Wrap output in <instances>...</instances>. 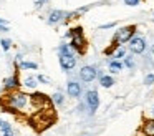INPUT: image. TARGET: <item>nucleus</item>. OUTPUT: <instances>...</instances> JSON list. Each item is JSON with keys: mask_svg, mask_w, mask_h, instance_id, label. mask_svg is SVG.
<instances>
[{"mask_svg": "<svg viewBox=\"0 0 154 136\" xmlns=\"http://www.w3.org/2000/svg\"><path fill=\"white\" fill-rule=\"evenodd\" d=\"M151 116L154 118V106H152V111H151Z\"/></svg>", "mask_w": 154, "mask_h": 136, "instance_id": "c85d7f7f", "label": "nucleus"}, {"mask_svg": "<svg viewBox=\"0 0 154 136\" xmlns=\"http://www.w3.org/2000/svg\"><path fill=\"white\" fill-rule=\"evenodd\" d=\"M47 2H48V0H35V5H37V7H42L43 3H47Z\"/></svg>", "mask_w": 154, "mask_h": 136, "instance_id": "cd10ccee", "label": "nucleus"}, {"mask_svg": "<svg viewBox=\"0 0 154 136\" xmlns=\"http://www.w3.org/2000/svg\"><path fill=\"white\" fill-rule=\"evenodd\" d=\"M37 81H38L37 78H33V76H28V78H25V83H23V85L28 86V88H35V86H37Z\"/></svg>", "mask_w": 154, "mask_h": 136, "instance_id": "6ab92c4d", "label": "nucleus"}, {"mask_svg": "<svg viewBox=\"0 0 154 136\" xmlns=\"http://www.w3.org/2000/svg\"><path fill=\"white\" fill-rule=\"evenodd\" d=\"M60 66L65 71H70L76 66V58L75 56H60Z\"/></svg>", "mask_w": 154, "mask_h": 136, "instance_id": "6e6552de", "label": "nucleus"}, {"mask_svg": "<svg viewBox=\"0 0 154 136\" xmlns=\"http://www.w3.org/2000/svg\"><path fill=\"white\" fill-rule=\"evenodd\" d=\"M70 45L75 48V52L85 53V50H86V40H85L83 35H78V36H73V38H71Z\"/></svg>", "mask_w": 154, "mask_h": 136, "instance_id": "423d86ee", "label": "nucleus"}, {"mask_svg": "<svg viewBox=\"0 0 154 136\" xmlns=\"http://www.w3.org/2000/svg\"><path fill=\"white\" fill-rule=\"evenodd\" d=\"M8 22L7 20H4V18H0V32H8Z\"/></svg>", "mask_w": 154, "mask_h": 136, "instance_id": "5701e85b", "label": "nucleus"}, {"mask_svg": "<svg viewBox=\"0 0 154 136\" xmlns=\"http://www.w3.org/2000/svg\"><path fill=\"white\" fill-rule=\"evenodd\" d=\"M126 5H129V7H136V5H139V2L141 0H123Z\"/></svg>", "mask_w": 154, "mask_h": 136, "instance_id": "bb28decb", "label": "nucleus"}, {"mask_svg": "<svg viewBox=\"0 0 154 136\" xmlns=\"http://www.w3.org/2000/svg\"><path fill=\"white\" fill-rule=\"evenodd\" d=\"M116 27V22H111V23H104V25H100V30H108V28H114Z\"/></svg>", "mask_w": 154, "mask_h": 136, "instance_id": "a878e982", "label": "nucleus"}, {"mask_svg": "<svg viewBox=\"0 0 154 136\" xmlns=\"http://www.w3.org/2000/svg\"><path fill=\"white\" fill-rule=\"evenodd\" d=\"M0 43H2V48H4L5 52H7V50H10V46H12V42L8 38H2V40H0Z\"/></svg>", "mask_w": 154, "mask_h": 136, "instance_id": "4be33fe9", "label": "nucleus"}, {"mask_svg": "<svg viewBox=\"0 0 154 136\" xmlns=\"http://www.w3.org/2000/svg\"><path fill=\"white\" fill-rule=\"evenodd\" d=\"M144 50H146V40H144V36L134 35L129 42V52L134 53V55H141V53H144Z\"/></svg>", "mask_w": 154, "mask_h": 136, "instance_id": "20e7f679", "label": "nucleus"}, {"mask_svg": "<svg viewBox=\"0 0 154 136\" xmlns=\"http://www.w3.org/2000/svg\"><path fill=\"white\" fill-rule=\"evenodd\" d=\"M66 93H68V96H71V98H78V96L81 95V86H80V83H76V81H68V85H66Z\"/></svg>", "mask_w": 154, "mask_h": 136, "instance_id": "1a4fd4ad", "label": "nucleus"}, {"mask_svg": "<svg viewBox=\"0 0 154 136\" xmlns=\"http://www.w3.org/2000/svg\"><path fill=\"white\" fill-rule=\"evenodd\" d=\"M18 86V76L14 75V76H8V78L4 80V88L7 91H15V88Z\"/></svg>", "mask_w": 154, "mask_h": 136, "instance_id": "9b49d317", "label": "nucleus"}, {"mask_svg": "<svg viewBox=\"0 0 154 136\" xmlns=\"http://www.w3.org/2000/svg\"><path fill=\"white\" fill-rule=\"evenodd\" d=\"M139 133H141L143 136H154V118L144 119L143 125H141Z\"/></svg>", "mask_w": 154, "mask_h": 136, "instance_id": "0eeeda50", "label": "nucleus"}, {"mask_svg": "<svg viewBox=\"0 0 154 136\" xmlns=\"http://www.w3.org/2000/svg\"><path fill=\"white\" fill-rule=\"evenodd\" d=\"M32 95L22 91H12L5 95V111H12V109H23L25 106L30 103Z\"/></svg>", "mask_w": 154, "mask_h": 136, "instance_id": "f257e3e1", "label": "nucleus"}, {"mask_svg": "<svg viewBox=\"0 0 154 136\" xmlns=\"http://www.w3.org/2000/svg\"><path fill=\"white\" fill-rule=\"evenodd\" d=\"M20 68H25V70H27V68L37 70L38 65H37V63H33V62H22V63H20Z\"/></svg>", "mask_w": 154, "mask_h": 136, "instance_id": "aec40b11", "label": "nucleus"}, {"mask_svg": "<svg viewBox=\"0 0 154 136\" xmlns=\"http://www.w3.org/2000/svg\"><path fill=\"white\" fill-rule=\"evenodd\" d=\"M66 17H68V13L66 12H63V10H53V12L50 13V17H48V23H58V22H61V20H66Z\"/></svg>", "mask_w": 154, "mask_h": 136, "instance_id": "9d476101", "label": "nucleus"}, {"mask_svg": "<svg viewBox=\"0 0 154 136\" xmlns=\"http://www.w3.org/2000/svg\"><path fill=\"white\" fill-rule=\"evenodd\" d=\"M152 20H154V17H152Z\"/></svg>", "mask_w": 154, "mask_h": 136, "instance_id": "7c9ffc66", "label": "nucleus"}, {"mask_svg": "<svg viewBox=\"0 0 154 136\" xmlns=\"http://www.w3.org/2000/svg\"><path fill=\"white\" fill-rule=\"evenodd\" d=\"M113 56H114V60H121V58H124V56H126V50H124V46H119V48H118L116 52L113 53Z\"/></svg>", "mask_w": 154, "mask_h": 136, "instance_id": "f3484780", "label": "nucleus"}, {"mask_svg": "<svg viewBox=\"0 0 154 136\" xmlns=\"http://www.w3.org/2000/svg\"><path fill=\"white\" fill-rule=\"evenodd\" d=\"M51 101L55 103V105H63V101H65V98H63V95H61V93H55L53 96H51Z\"/></svg>", "mask_w": 154, "mask_h": 136, "instance_id": "a211bd4d", "label": "nucleus"}, {"mask_svg": "<svg viewBox=\"0 0 154 136\" xmlns=\"http://www.w3.org/2000/svg\"><path fill=\"white\" fill-rule=\"evenodd\" d=\"M0 129H2V133H14V128H12V125L10 123H7V121H4V119H0Z\"/></svg>", "mask_w": 154, "mask_h": 136, "instance_id": "2eb2a0df", "label": "nucleus"}, {"mask_svg": "<svg viewBox=\"0 0 154 136\" xmlns=\"http://www.w3.org/2000/svg\"><path fill=\"white\" fill-rule=\"evenodd\" d=\"M37 80L40 83H45V85H50V78H48V76H45V75H38L37 76Z\"/></svg>", "mask_w": 154, "mask_h": 136, "instance_id": "393cba45", "label": "nucleus"}, {"mask_svg": "<svg viewBox=\"0 0 154 136\" xmlns=\"http://www.w3.org/2000/svg\"><path fill=\"white\" fill-rule=\"evenodd\" d=\"M151 52H152V53H154V45H152V48H151Z\"/></svg>", "mask_w": 154, "mask_h": 136, "instance_id": "c756f323", "label": "nucleus"}, {"mask_svg": "<svg viewBox=\"0 0 154 136\" xmlns=\"http://www.w3.org/2000/svg\"><path fill=\"white\" fill-rule=\"evenodd\" d=\"M100 85L103 88H111L114 85V78L109 75H103V76H100Z\"/></svg>", "mask_w": 154, "mask_h": 136, "instance_id": "4468645a", "label": "nucleus"}, {"mask_svg": "<svg viewBox=\"0 0 154 136\" xmlns=\"http://www.w3.org/2000/svg\"><path fill=\"white\" fill-rule=\"evenodd\" d=\"M58 53H60V56H75V48L71 45L63 43L58 46Z\"/></svg>", "mask_w": 154, "mask_h": 136, "instance_id": "f8f14e48", "label": "nucleus"}, {"mask_svg": "<svg viewBox=\"0 0 154 136\" xmlns=\"http://www.w3.org/2000/svg\"><path fill=\"white\" fill-rule=\"evenodd\" d=\"M85 103L90 109V115H94L98 106H100V95H98L96 90H88L86 95H85Z\"/></svg>", "mask_w": 154, "mask_h": 136, "instance_id": "7ed1b4c3", "label": "nucleus"}, {"mask_svg": "<svg viewBox=\"0 0 154 136\" xmlns=\"http://www.w3.org/2000/svg\"><path fill=\"white\" fill-rule=\"evenodd\" d=\"M154 83V73H147L146 76H144V85H152Z\"/></svg>", "mask_w": 154, "mask_h": 136, "instance_id": "412c9836", "label": "nucleus"}, {"mask_svg": "<svg viewBox=\"0 0 154 136\" xmlns=\"http://www.w3.org/2000/svg\"><path fill=\"white\" fill-rule=\"evenodd\" d=\"M108 66H109V71L111 73H118V71H121L123 70V66H124V63H121L119 60H111L109 63H108Z\"/></svg>", "mask_w": 154, "mask_h": 136, "instance_id": "ddd939ff", "label": "nucleus"}, {"mask_svg": "<svg viewBox=\"0 0 154 136\" xmlns=\"http://www.w3.org/2000/svg\"><path fill=\"white\" fill-rule=\"evenodd\" d=\"M134 35H136V25H128V27H123V28L116 30V33L113 36V42L118 43V45L129 43Z\"/></svg>", "mask_w": 154, "mask_h": 136, "instance_id": "f03ea898", "label": "nucleus"}, {"mask_svg": "<svg viewBox=\"0 0 154 136\" xmlns=\"http://www.w3.org/2000/svg\"><path fill=\"white\" fill-rule=\"evenodd\" d=\"M78 35H83V28H81V27H75V28H71L70 32H66V36H70V38L78 36Z\"/></svg>", "mask_w": 154, "mask_h": 136, "instance_id": "dca6fc26", "label": "nucleus"}, {"mask_svg": "<svg viewBox=\"0 0 154 136\" xmlns=\"http://www.w3.org/2000/svg\"><path fill=\"white\" fill-rule=\"evenodd\" d=\"M124 66L128 68H134V60L131 56H124Z\"/></svg>", "mask_w": 154, "mask_h": 136, "instance_id": "b1692460", "label": "nucleus"}, {"mask_svg": "<svg viewBox=\"0 0 154 136\" xmlns=\"http://www.w3.org/2000/svg\"><path fill=\"white\" fill-rule=\"evenodd\" d=\"M98 76V70L94 68V66H83V68L80 70V78L83 80L85 83H90V81H93L94 78Z\"/></svg>", "mask_w": 154, "mask_h": 136, "instance_id": "39448f33", "label": "nucleus"}]
</instances>
